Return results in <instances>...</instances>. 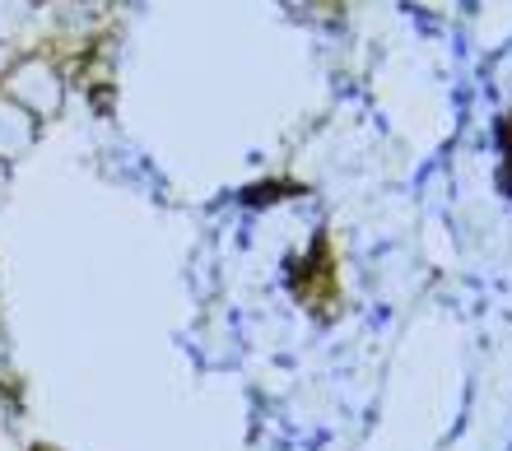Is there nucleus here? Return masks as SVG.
Listing matches in <instances>:
<instances>
[{"label": "nucleus", "mask_w": 512, "mask_h": 451, "mask_svg": "<svg viewBox=\"0 0 512 451\" xmlns=\"http://www.w3.org/2000/svg\"><path fill=\"white\" fill-rule=\"evenodd\" d=\"M5 186H10V173H5V163H0V200H5Z\"/></svg>", "instance_id": "f257e3e1"}]
</instances>
